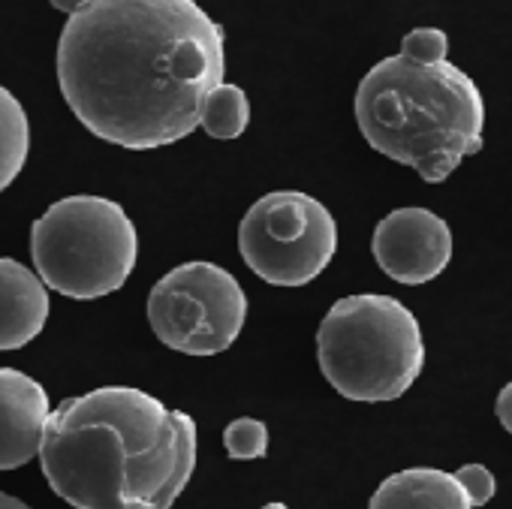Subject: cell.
<instances>
[{
	"instance_id": "3957f363",
	"label": "cell",
	"mask_w": 512,
	"mask_h": 509,
	"mask_svg": "<svg viewBox=\"0 0 512 509\" xmlns=\"http://www.w3.org/2000/svg\"><path fill=\"white\" fill-rule=\"evenodd\" d=\"M356 124L377 154L440 184L482 151L485 100L449 58L419 61L401 52L377 61L359 82Z\"/></svg>"
},
{
	"instance_id": "e0dca14e",
	"label": "cell",
	"mask_w": 512,
	"mask_h": 509,
	"mask_svg": "<svg viewBox=\"0 0 512 509\" xmlns=\"http://www.w3.org/2000/svg\"><path fill=\"white\" fill-rule=\"evenodd\" d=\"M494 413H497L500 425L512 434V383H506V386L500 389V395H497V401H494Z\"/></svg>"
},
{
	"instance_id": "ba28073f",
	"label": "cell",
	"mask_w": 512,
	"mask_h": 509,
	"mask_svg": "<svg viewBox=\"0 0 512 509\" xmlns=\"http://www.w3.org/2000/svg\"><path fill=\"white\" fill-rule=\"evenodd\" d=\"M371 253L383 275L419 287L446 272L452 260V229L428 208H395L374 226Z\"/></svg>"
},
{
	"instance_id": "277c9868",
	"label": "cell",
	"mask_w": 512,
	"mask_h": 509,
	"mask_svg": "<svg viewBox=\"0 0 512 509\" xmlns=\"http://www.w3.org/2000/svg\"><path fill=\"white\" fill-rule=\"evenodd\" d=\"M317 362L347 401H398L425 368L419 320L392 296L338 299L317 329Z\"/></svg>"
},
{
	"instance_id": "5bb4252c",
	"label": "cell",
	"mask_w": 512,
	"mask_h": 509,
	"mask_svg": "<svg viewBox=\"0 0 512 509\" xmlns=\"http://www.w3.org/2000/svg\"><path fill=\"white\" fill-rule=\"evenodd\" d=\"M223 446L232 461L266 458L269 455V425L253 416L232 419L223 431Z\"/></svg>"
},
{
	"instance_id": "7a4b0ae2",
	"label": "cell",
	"mask_w": 512,
	"mask_h": 509,
	"mask_svg": "<svg viewBox=\"0 0 512 509\" xmlns=\"http://www.w3.org/2000/svg\"><path fill=\"white\" fill-rule=\"evenodd\" d=\"M196 422L133 386L52 410L40 464L76 509H172L196 470Z\"/></svg>"
},
{
	"instance_id": "4fadbf2b",
	"label": "cell",
	"mask_w": 512,
	"mask_h": 509,
	"mask_svg": "<svg viewBox=\"0 0 512 509\" xmlns=\"http://www.w3.org/2000/svg\"><path fill=\"white\" fill-rule=\"evenodd\" d=\"M250 124V100L244 94V88L223 82L220 88H214L202 106V121L199 127L211 136V139H238L244 136Z\"/></svg>"
},
{
	"instance_id": "5b68a950",
	"label": "cell",
	"mask_w": 512,
	"mask_h": 509,
	"mask_svg": "<svg viewBox=\"0 0 512 509\" xmlns=\"http://www.w3.org/2000/svg\"><path fill=\"white\" fill-rule=\"evenodd\" d=\"M31 257L49 290L91 302L127 284L139 257V235L118 202L67 196L34 223Z\"/></svg>"
},
{
	"instance_id": "9a60e30c",
	"label": "cell",
	"mask_w": 512,
	"mask_h": 509,
	"mask_svg": "<svg viewBox=\"0 0 512 509\" xmlns=\"http://www.w3.org/2000/svg\"><path fill=\"white\" fill-rule=\"evenodd\" d=\"M401 52L419 61H443L449 55V37L440 28H416L401 40Z\"/></svg>"
},
{
	"instance_id": "ac0fdd59",
	"label": "cell",
	"mask_w": 512,
	"mask_h": 509,
	"mask_svg": "<svg viewBox=\"0 0 512 509\" xmlns=\"http://www.w3.org/2000/svg\"><path fill=\"white\" fill-rule=\"evenodd\" d=\"M85 4H88V0H52V7H55V10H61V13H67V16L79 13Z\"/></svg>"
},
{
	"instance_id": "8992f818",
	"label": "cell",
	"mask_w": 512,
	"mask_h": 509,
	"mask_svg": "<svg viewBox=\"0 0 512 509\" xmlns=\"http://www.w3.org/2000/svg\"><path fill=\"white\" fill-rule=\"evenodd\" d=\"M338 250V223L311 193L275 190L256 199L238 223V253L272 287L317 281Z\"/></svg>"
},
{
	"instance_id": "2e32d148",
	"label": "cell",
	"mask_w": 512,
	"mask_h": 509,
	"mask_svg": "<svg viewBox=\"0 0 512 509\" xmlns=\"http://www.w3.org/2000/svg\"><path fill=\"white\" fill-rule=\"evenodd\" d=\"M455 473L467 485V491H470V497H473L476 506H485L497 494V479H494V473L485 464H464Z\"/></svg>"
},
{
	"instance_id": "7c38bea8",
	"label": "cell",
	"mask_w": 512,
	"mask_h": 509,
	"mask_svg": "<svg viewBox=\"0 0 512 509\" xmlns=\"http://www.w3.org/2000/svg\"><path fill=\"white\" fill-rule=\"evenodd\" d=\"M31 148V130L25 106L0 85V193H4L22 172Z\"/></svg>"
},
{
	"instance_id": "6da1fadb",
	"label": "cell",
	"mask_w": 512,
	"mask_h": 509,
	"mask_svg": "<svg viewBox=\"0 0 512 509\" xmlns=\"http://www.w3.org/2000/svg\"><path fill=\"white\" fill-rule=\"evenodd\" d=\"M223 76V28L196 0H88L58 43L67 106L97 139L130 151L190 136Z\"/></svg>"
},
{
	"instance_id": "d6986e66",
	"label": "cell",
	"mask_w": 512,
	"mask_h": 509,
	"mask_svg": "<svg viewBox=\"0 0 512 509\" xmlns=\"http://www.w3.org/2000/svg\"><path fill=\"white\" fill-rule=\"evenodd\" d=\"M0 509H31L28 503H22L19 497L7 494V491H0Z\"/></svg>"
},
{
	"instance_id": "30bf717a",
	"label": "cell",
	"mask_w": 512,
	"mask_h": 509,
	"mask_svg": "<svg viewBox=\"0 0 512 509\" xmlns=\"http://www.w3.org/2000/svg\"><path fill=\"white\" fill-rule=\"evenodd\" d=\"M49 320V293L40 275L0 257V350L31 344Z\"/></svg>"
},
{
	"instance_id": "ffe728a7",
	"label": "cell",
	"mask_w": 512,
	"mask_h": 509,
	"mask_svg": "<svg viewBox=\"0 0 512 509\" xmlns=\"http://www.w3.org/2000/svg\"><path fill=\"white\" fill-rule=\"evenodd\" d=\"M263 509H287V503H269V506H263Z\"/></svg>"
},
{
	"instance_id": "8fae6325",
	"label": "cell",
	"mask_w": 512,
	"mask_h": 509,
	"mask_svg": "<svg viewBox=\"0 0 512 509\" xmlns=\"http://www.w3.org/2000/svg\"><path fill=\"white\" fill-rule=\"evenodd\" d=\"M368 509H476V503L458 473L407 467L380 482Z\"/></svg>"
},
{
	"instance_id": "52a82bcc",
	"label": "cell",
	"mask_w": 512,
	"mask_h": 509,
	"mask_svg": "<svg viewBox=\"0 0 512 509\" xmlns=\"http://www.w3.org/2000/svg\"><path fill=\"white\" fill-rule=\"evenodd\" d=\"M247 320V296L232 272L196 260L166 272L148 296V323L160 344L184 356L226 353Z\"/></svg>"
},
{
	"instance_id": "9c48e42d",
	"label": "cell",
	"mask_w": 512,
	"mask_h": 509,
	"mask_svg": "<svg viewBox=\"0 0 512 509\" xmlns=\"http://www.w3.org/2000/svg\"><path fill=\"white\" fill-rule=\"evenodd\" d=\"M49 416V395L34 377L0 368V470H16L40 455Z\"/></svg>"
}]
</instances>
